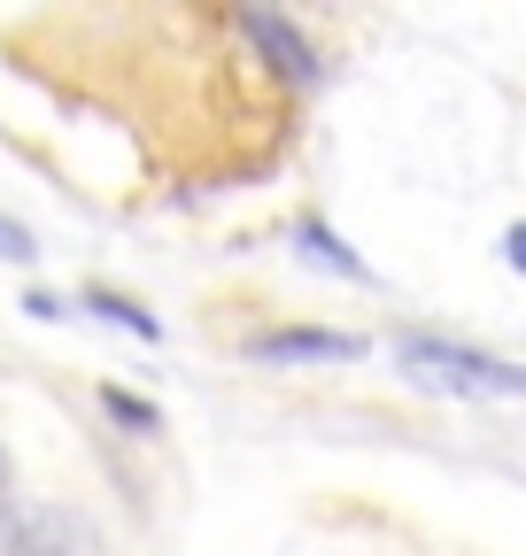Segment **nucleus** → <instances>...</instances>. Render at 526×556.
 Here are the masks:
<instances>
[{
	"label": "nucleus",
	"mask_w": 526,
	"mask_h": 556,
	"mask_svg": "<svg viewBox=\"0 0 526 556\" xmlns=\"http://www.w3.org/2000/svg\"><path fill=\"white\" fill-rule=\"evenodd\" d=\"M394 371L434 387V394H465V402H511V394H526V364H503V356L465 348L449 332H394Z\"/></svg>",
	"instance_id": "obj_1"
},
{
	"label": "nucleus",
	"mask_w": 526,
	"mask_h": 556,
	"mask_svg": "<svg viewBox=\"0 0 526 556\" xmlns=\"http://www.w3.org/2000/svg\"><path fill=\"white\" fill-rule=\"evenodd\" d=\"M248 356L255 364H356L364 340L356 332H334V325H279V332H255Z\"/></svg>",
	"instance_id": "obj_2"
},
{
	"label": "nucleus",
	"mask_w": 526,
	"mask_h": 556,
	"mask_svg": "<svg viewBox=\"0 0 526 556\" xmlns=\"http://www.w3.org/2000/svg\"><path fill=\"white\" fill-rule=\"evenodd\" d=\"M240 31L255 39V54L272 62L279 78H287V86H317V78H325L317 47H310V39H302V31H295V24H287L279 9H240Z\"/></svg>",
	"instance_id": "obj_3"
},
{
	"label": "nucleus",
	"mask_w": 526,
	"mask_h": 556,
	"mask_svg": "<svg viewBox=\"0 0 526 556\" xmlns=\"http://www.w3.org/2000/svg\"><path fill=\"white\" fill-rule=\"evenodd\" d=\"M295 248H302L310 263H325V270H341V278H372V270L349 255V240H341V232H325L317 217H302V225H295Z\"/></svg>",
	"instance_id": "obj_4"
},
{
	"label": "nucleus",
	"mask_w": 526,
	"mask_h": 556,
	"mask_svg": "<svg viewBox=\"0 0 526 556\" xmlns=\"http://www.w3.org/2000/svg\"><path fill=\"white\" fill-rule=\"evenodd\" d=\"M16 556H86V541H78V526L62 518V510H47V518L24 526V548Z\"/></svg>",
	"instance_id": "obj_5"
},
{
	"label": "nucleus",
	"mask_w": 526,
	"mask_h": 556,
	"mask_svg": "<svg viewBox=\"0 0 526 556\" xmlns=\"http://www.w3.org/2000/svg\"><path fill=\"white\" fill-rule=\"evenodd\" d=\"M86 309H101V317H109V325H124V332H140L148 348L163 340V325H155L140 302H132V294H116V287H86Z\"/></svg>",
	"instance_id": "obj_6"
},
{
	"label": "nucleus",
	"mask_w": 526,
	"mask_h": 556,
	"mask_svg": "<svg viewBox=\"0 0 526 556\" xmlns=\"http://www.w3.org/2000/svg\"><path fill=\"white\" fill-rule=\"evenodd\" d=\"M101 409L116 417L124 433H155L163 417H155V402H140V394H124V387H101Z\"/></svg>",
	"instance_id": "obj_7"
},
{
	"label": "nucleus",
	"mask_w": 526,
	"mask_h": 556,
	"mask_svg": "<svg viewBox=\"0 0 526 556\" xmlns=\"http://www.w3.org/2000/svg\"><path fill=\"white\" fill-rule=\"evenodd\" d=\"M39 255V240H32V225H16L9 208H0V263H32Z\"/></svg>",
	"instance_id": "obj_8"
},
{
	"label": "nucleus",
	"mask_w": 526,
	"mask_h": 556,
	"mask_svg": "<svg viewBox=\"0 0 526 556\" xmlns=\"http://www.w3.org/2000/svg\"><path fill=\"white\" fill-rule=\"evenodd\" d=\"M24 526H32V518H24L9 495H0V556H16V548H24Z\"/></svg>",
	"instance_id": "obj_9"
},
{
	"label": "nucleus",
	"mask_w": 526,
	"mask_h": 556,
	"mask_svg": "<svg viewBox=\"0 0 526 556\" xmlns=\"http://www.w3.org/2000/svg\"><path fill=\"white\" fill-rule=\"evenodd\" d=\"M503 263H511V270H526V225H511V232H503Z\"/></svg>",
	"instance_id": "obj_10"
},
{
	"label": "nucleus",
	"mask_w": 526,
	"mask_h": 556,
	"mask_svg": "<svg viewBox=\"0 0 526 556\" xmlns=\"http://www.w3.org/2000/svg\"><path fill=\"white\" fill-rule=\"evenodd\" d=\"M0 495H9V448H0Z\"/></svg>",
	"instance_id": "obj_11"
}]
</instances>
